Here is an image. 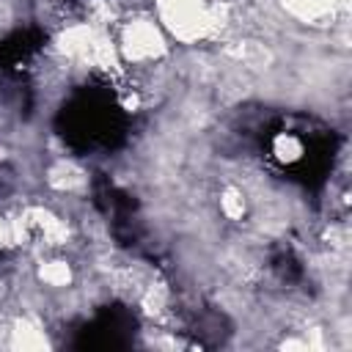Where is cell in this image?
Instances as JSON below:
<instances>
[{
  "mask_svg": "<svg viewBox=\"0 0 352 352\" xmlns=\"http://www.w3.org/2000/svg\"><path fill=\"white\" fill-rule=\"evenodd\" d=\"M275 154H278V160H283V162H294V160H300L302 146H300V140H297L294 135H280V138L275 140Z\"/></svg>",
  "mask_w": 352,
  "mask_h": 352,
  "instance_id": "9",
  "label": "cell"
},
{
  "mask_svg": "<svg viewBox=\"0 0 352 352\" xmlns=\"http://www.w3.org/2000/svg\"><path fill=\"white\" fill-rule=\"evenodd\" d=\"M25 236V220H8L6 214H0V248L16 245Z\"/></svg>",
  "mask_w": 352,
  "mask_h": 352,
  "instance_id": "8",
  "label": "cell"
},
{
  "mask_svg": "<svg viewBox=\"0 0 352 352\" xmlns=\"http://www.w3.org/2000/svg\"><path fill=\"white\" fill-rule=\"evenodd\" d=\"M280 3L292 16H297L302 22H322L338 6V0H280Z\"/></svg>",
  "mask_w": 352,
  "mask_h": 352,
  "instance_id": "3",
  "label": "cell"
},
{
  "mask_svg": "<svg viewBox=\"0 0 352 352\" xmlns=\"http://www.w3.org/2000/svg\"><path fill=\"white\" fill-rule=\"evenodd\" d=\"M116 50L129 63H151L165 52V30L154 19H132L124 25Z\"/></svg>",
  "mask_w": 352,
  "mask_h": 352,
  "instance_id": "2",
  "label": "cell"
},
{
  "mask_svg": "<svg viewBox=\"0 0 352 352\" xmlns=\"http://www.w3.org/2000/svg\"><path fill=\"white\" fill-rule=\"evenodd\" d=\"M220 209H223V214L231 217V220L242 217V214H245V195H242L236 187H228V190L223 192V198H220Z\"/></svg>",
  "mask_w": 352,
  "mask_h": 352,
  "instance_id": "7",
  "label": "cell"
},
{
  "mask_svg": "<svg viewBox=\"0 0 352 352\" xmlns=\"http://www.w3.org/2000/svg\"><path fill=\"white\" fill-rule=\"evenodd\" d=\"M50 184L58 187V190H72V187H80L82 184V173L69 165V162H60L58 168L50 170Z\"/></svg>",
  "mask_w": 352,
  "mask_h": 352,
  "instance_id": "5",
  "label": "cell"
},
{
  "mask_svg": "<svg viewBox=\"0 0 352 352\" xmlns=\"http://www.w3.org/2000/svg\"><path fill=\"white\" fill-rule=\"evenodd\" d=\"M157 22L179 41H201L226 25V8L214 0H154Z\"/></svg>",
  "mask_w": 352,
  "mask_h": 352,
  "instance_id": "1",
  "label": "cell"
},
{
  "mask_svg": "<svg viewBox=\"0 0 352 352\" xmlns=\"http://www.w3.org/2000/svg\"><path fill=\"white\" fill-rule=\"evenodd\" d=\"M38 278L50 286H66L72 280V270L66 261H44L38 270Z\"/></svg>",
  "mask_w": 352,
  "mask_h": 352,
  "instance_id": "6",
  "label": "cell"
},
{
  "mask_svg": "<svg viewBox=\"0 0 352 352\" xmlns=\"http://www.w3.org/2000/svg\"><path fill=\"white\" fill-rule=\"evenodd\" d=\"M11 346L14 349H44L47 346V336H44V330L38 324L22 319L11 330Z\"/></svg>",
  "mask_w": 352,
  "mask_h": 352,
  "instance_id": "4",
  "label": "cell"
}]
</instances>
